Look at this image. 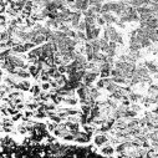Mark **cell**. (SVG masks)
I'll return each mask as SVG.
<instances>
[{"label":"cell","instance_id":"cell-1","mask_svg":"<svg viewBox=\"0 0 158 158\" xmlns=\"http://www.w3.org/2000/svg\"><path fill=\"white\" fill-rule=\"evenodd\" d=\"M98 77H100V73H97L95 71H86V75L83 76L82 81H83V83H85L86 86L92 87L93 83L98 80Z\"/></svg>","mask_w":158,"mask_h":158},{"label":"cell","instance_id":"cell-2","mask_svg":"<svg viewBox=\"0 0 158 158\" xmlns=\"http://www.w3.org/2000/svg\"><path fill=\"white\" fill-rule=\"evenodd\" d=\"M91 135H88L87 132L85 131H78L76 135H75V142L76 143H80V145H86L91 141Z\"/></svg>","mask_w":158,"mask_h":158},{"label":"cell","instance_id":"cell-3","mask_svg":"<svg viewBox=\"0 0 158 158\" xmlns=\"http://www.w3.org/2000/svg\"><path fill=\"white\" fill-rule=\"evenodd\" d=\"M110 141V136L105 135V133H97L93 137V145L97 146V147H102L103 145H106Z\"/></svg>","mask_w":158,"mask_h":158},{"label":"cell","instance_id":"cell-4","mask_svg":"<svg viewBox=\"0 0 158 158\" xmlns=\"http://www.w3.org/2000/svg\"><path fill=\"white\" fill-rule=\"evenodd\" d=\"M90 91H91V87H88L83 83L80 88L76 90V95L78 97V100H86V98L90 96Z\"/></svg>","mask_w":158,"mask_h":158},{"label":"cell","instance_id":"cell-5","mask_svg":"<svg viewBox=\"0 0 158 158\" xmlns=\"http://www.w3.org/2000/svg\"><path fill=\"white\" fill-rule=\"evenodd\" d=\"M115 152H116V148L115 146H112L111 143H106V145H103L102 148H101V151H100V154L102 156H113L115 154Z\"/></svg>","mask_w":158,"mask_h":158},{"label":"cell","instance_id":"cell-6","mask_svg":"<svg viewBox=\"0 0 158 158\" xmlns=\"http://www.w3.org/2000/svg\"><path fill=\"white\" fill-rule=\"evenodd\" d=\"M101 15H102L103 19H105L107 25H113V24H116L118 20H120V19L117 18V15H115L113 13H102Z\"/></svg>","mask_w":158,"mask_h":158},{"label":"cell","instance_id":"cell-7","mask_svg":"<svg viewBox=\"0 0 158 158\" xmlns=\"http://www.w3.org/2000/svg\"><path fill=\"white\" fill-rule=\"evenodd\" d=\"M145 66L148 68L151 75H154V73H158V63L156 61H152V60H146L145 61Z\"/></svg>","mask_w":158,"mask_h":158},{"label":"cell","instance_id":"cell-8","mask_svg":"<svg viewBox=\"0 0 158 158\" xmlns=\"http://www.w3.org/2000/svg\"><path fill=\"white\" fill-rule=\"evenodd\" d=\"M15 88H16V90L24 91V92H28V91H30V88H31V83L29 82L28 80H21L19 83H16Z\"/></svg>","mask_w":158,"mask_h":158},{"label":"cell","instance_id":"cell-9","mask_svg":"<svg viewBox=\"0 0 158 158\" xmlns=\"http://www.w3.org/2000/svg\"><path fill=\"white\" fill-rule=\"evenodd\" d=\"M15 75H18L19 77L21 78V80H28V78L32 77L31 73L29 72V70H24V68H16V73Z\"/></svg>","mask_w":158,"mask_h":158},{"label":"cell","instance_id":"cell-10","mask_svg":"<svg viewBox=\"0 0 158 158\" xmlns=\"http://www.w3.org/2000/svg\"><path fill=\"white\" fill-rule=\"evenodd\" d=\"M128 98H130L131 102H141V100L143 98V95H141L140 92L132 91V92L128 93Z\"/></svg>","mask_w":158,"mask_h":158},{"label":"cell","instance_id":"cell-11","mask_svg":"<svg viewBox=\"0 0 158 158\" xmlns=\"http://www.w3.org/2000/svg\"><path fill=\"white\" fill-rule=\"evenodd\" d=\"M32 42L35 44L36 46H41V45H44V44L46 42V36L42 35V34H37V35L35 36V39L32 40Z\"/></svg>","mask_w":158,"mask_h":158},{"label":"cell","instance_id":"cell-12","mask_svg":"<svg viewBox=\"0 0 158 158\" xmlns=\"http://www.w3.org/2000/svg\"><path fill=\"white\" fill-rule=\"evenodd\" d=\"M78 102H80V100H78V98H76V96H75V97H65V100H63V103H65V105L71 106V107L76 106Z\"/></svg>","mask_w":158,"mask_h":158},{"label":"cell","instance_id":"cell-13","mask_svg":"<svg viewBox=\"0 0 158 158\" xmlns=\"http://www.w3.org/2000/svg\"><path fill=\"white\" fill-rule=\"evenodd\" d=\"M156 93H158V83L153 82L152 85H150L147 87V95L148 96H153V95H156Z\"/></svg>","mask_w":158,"mask_h":158},{"label":"cell","instance_id":"cell-14","mask_svg":"<svg viewBox=\"0 0 158 158\" xmlns=\"http://www.w3.org/2000/svg\"><path fill=\"white\" fill-rule=\"evenodd\" d=\"M90 96H91L92 98H95V100L97 101L98 98L101 97V92H100V90H98L96 86H92V87H91V91H90Z\"/></svg>","mask_w":158,"mask_h":158},{"label":"cell","instance_id":"cell-15","mask_svg":"<svg viewBox=\"0 0 158 158\" xmlns=\"http://www.w3.org/2000/svg\"><path fill=\"white\" fill-rule=\"evenodd\" d=\"M118 87H120V85H117L116 82H111V83H108V85L106 86L105 90L108 92V93H112V92H115L118 90Z\"/></svg>","mask_w":158,"mask_h":158},{"label":"cell","instance_id":"cell-16","mask_svg":"<svg viewBox=\"0 0 158 158\" xmlns=\"http://www.w3.org/2000/svg\"><path fill=\"white\" fill-rule=\"evenodd\" d=\"M115 148H116V153H123V152L128 151V147H127V145H126V142L118 143V145H117Z\"/></svg>","mask_w":158,"mask_h":158},{"label":"cell","instance_id":"cell-17","mask_svg":"<svg viewBox=\"0 0 158 158\" xmlns=\"http://www.w3.org/2000/svg\"><path fill=\"white\" fill-rule=\"evenodd\" d=\"M90 44L93 47V52H100L101 51V46H100V40L98 39H93L90 41Z\"/></svg>","mask_w":158,"mask_h":158},{"label":"cell","instance_id":"cell-18","mask_svg":"<svg viewBox=\"0 0 158 158\" xmlns=\"http://www.w3.org/2000/svg\"><path fill=\"white\" fill-rule=\"evenodd\" d=\"M137 115H138V112L133 111L132 108H128V110L125 112V116H123V118H127V120H131V118H135V117H137Z\"/></svg>","mask_w":158,"mask_h":158},{"label":"cell","instance_id":"cell-19","mask_svg":"<svg viewBox=\"0 0 158 158\" xmlns=\"http://www.w3.org/2000/svg\"><path fill=\"white\" fill-rule=\"evenodd\" d=\"M76 40L78 42H86L87 39H86V32L85 31H80L77 30V34H76Z\"/></svg>","mask_w":158,"mask_h":158},{"label":"cell","instance_id":"cell-20","mask_svg":"<svg viewBox=\"0 0 158 158\" xmlns=\"http://www.w3.org/2000/svg\"><path fill=\"white\" fill-rule=\"evenodd\" d=\"M111 10H112V0H111V1H107V3H103L102 4L101 14L102 13H111Z\"/></svg>","mask_w":158,"mask_h":158},{"label":"cell","instance_id":"cell-21","mask_svg":"<svg viewBox=\"0 0 158 158\" xmlns=\"http://www.w3.org/2000/svg\"><path fill=\"white\" fill-rule=\"evenodd\" d=\"M41 91H42V88H41V86H39V85H34V86H31V88H30V92L32 93L34 97H36V96L40 95Z\"/></svg>","mask_w":158,"mask_h":158},{"label":"cell","instance_id":"cell-22","mask_svg":"<svg viewBox=\"0 0 158 158\" xmlns=\"http://www.w3.org/2000/svg\"><path fill=\"white\" fill-rule=\"evenodd\" d=\"M152 45H153V42H152L148 37H143L142 40H141V46H142V49H148V47H151Z\"/></svg>","mask_w":158,"mask_h":158},{"label":"cell","instance_id":"cell-23","mask_svg":"<svg viewBox=\"0 0 158 158\" xmlns=\"http://www.w3.org/2000/svg\"><path fill=\"white\" fill-rule=\"evenodd\" d=\"M96 19L97 18H95V16H85V18H83V20H85L86 25H97V24H96Z\"/></svg>","mask_w":158,"mask_h":158},{"label":"cell","instance_id":"cell-24","mask_svg":"<svg viewBox=\"0 0 158 158\" xmlns=\"http://www.w3.org/2000/svg\"><path fill=\"white\" fill-rule=\"evenodd\" d=\"M91 106H88L87 103H83V105H81V112L83 113V115H87V116H90V113H91Z\"/></svg>","mask_w":158,"mask_h":158},{"label":"cell","instance_id":"cell-25","mask_svg":"<svg viewBox=\"0 0 158 158\" xmlns=\"http://www.w3.org/2000/svg\"><path fill=\"white\" fill-rule=\"evenodd\" d=\"M106 101H107V105H108V106H110V107L112 108V110H116V108L118 107V103H117L118 101H116V100H113V98H110V97H108V98H107V100H106Z\"/></svg>","mask_w":158,"mask_h":158},{"label":"cell","instance_id":"cell-26","mask_svg":"<svg viewBox=\"0 0 158 158\" xmlns=\"http://www.w3.org/2000/svg\"><path fill=\"white\" fill-rule=\"evenodd\" d=\"M95 86L98 88V90H103V88L106 87V83H105V80L101 77V78H98V80L95 82Z\"/></svg>","mask_w":158,"mask_h":158},{"label":"cell","instance_id":"cell-27","mask_svg":"<svg viewBox=\"0 0 158 158\" xmlns=\"http://www.w3.org/2000/svg\"><path fill=\"white\" fill-rule=\"evenodd\" d=\"M34 117L37 118V120H42V118L47 117V112H41V111H34Z\"/></svg>","mask_w":158,"mask_h":158},{"label":"cell","instance_id":"cell-28","mask_svg":"<svg viewBox=\"0 0 158 158\" xmlns=\"http://www.w3.org/2000/svg\"><path fill=\"white\" fill-rule=\"evenodd\" d=\"M96 24H97L98 26H101V28H102V26L105 28V26L107 25V23L105 21V19L102 18V15H98V16H97V19H96Z\"/></svg>","mask_w":158,"mask_h":158},{"label":"cell","instance_id":"cell-29","mask_svg":"<svg viewBox=\"0 0 158 158\" xmlns=\"http://www.w3.org/2000/svg\"><path fill=\"white\" fill-rule=\"evenodd\" d=\"M36 45L34 44L32 41H28V42H24V47H25V50H26V52H29L30 50H32L34 47H35Z\"/></svg>","mask_w":158,"mask_h":158},{"label":"cell","instance_id":"cell-30","mask_svg":"<svg viewBox=\"0 0 158 158\" xmlns=\"http://www.w3.org/2000/svg\"><path fill=\"white\" fill-rule=\"evenodd\" d=\"M62 140L66 141V142H72V141H75V136H73L71 132H68V133H66V135L62 137Z\"/></svg>","mask_w":158,"mask_h":158},{"label":"cell","instance_id":"cell-31","mask_svg":"<svg viewBox=\"0 0 158 158\" xmlns=\"http://www.w3.org/2000/svg\"><path fill=\"white\" fill-rule=\"evenodd\" d=\"M10 37H11V36H10V34L8 32L6 29H5V30H1V41H5V42H6Z\"/></svg>","mask_w":158,"mask_h":158},{"label":"cell","instance_id":"cell-32","mask_svg":"<svg viewBox=\"0 0 158 158\" xmlns=\"http://www.w3.org/2000/svg\"><path fill=\"white\" fill-rule=\"evenodd\" d=\"M130 108H132L133 111H136V112H138V113H140V112L142 111L141 105H138L137 102H132V103H131V106H130Z\"/></svg>","mask_w":158,"mask_h":158},{"label":"cell","instance_id":"cell-33","mask_svg":"<svg viewBox=\"0 0 158 158\" xmlns=\"http://www.w3.org/2000/svg\"><path fill=\"white\" fill-rule=\"evenodd\" d=\"M57 70H59V72H60V73H62V75H66V73H67V65H65V63L59 65Z\"/></svg>","mask_w":158,"mask_h":158},{"label":"cell","instance_id":"cell-34","mask_svg":"<svg viewBox=\"0 0 158 158\" xmlns=\"http://www.w3.org/2000/svg\"><path fill=\"white\" fill-rule=\"evenodd\" d=\"M23 117H24V115H23V113H21L20 111H19L18 113H15L14 116H11V118H13V121H14V122H18V121L23 120Z\"/></svg>","mask_w":158,"mask_h":158},{"label":"cell","instance_id":"cell-35","mask_svg":"<svg viewBox=\"0 0 158 158\" xmlns=\"http://www.w3.org/2000/svg\"><path fill=\"white\" fill-rule=\"evenodd\" d=\"M86 23H85V20H83V19H82V20L80 21V23H78V26H77V30H80V31H86Z\"/></svg>","mask_w":158,"mask_h":158},{"label":"cell","instance_id":"cell-36","mask_svg":"<svg viewBox=\"0 0 158 158\" xmlns=\"http://www.w3.org/2000/svg\"><path fill=\"white\" fill-rule=\"evenodd\" d=\"M76 34H77V30H75V29H70V30L66 32V35H67V37L76 39Z\"/></svg>","mask_w":158,"mask_h":158},{"label":"cell","instance_id":"cell-37","mask_svg":"<svg viewBox=\"0 0 158 158\" xmlns=\"http://www.w3.org/2000/svg\"><path fill=\"white\" fill-rule=\"evenodd\" d=\"M41 88H42V91H50V88H51L50 81H49V82H42L41 83Z\"/></svg>","mask_w":158,"mask_h":158},{"label":"cell","instance_id":"cell-38","mask_svg":"<svg viewBox=\"0 0 158 158\" xmlns=\"http://www.w3.org/2000/svg\"><path fill=\"white\" fill-rule=\"evenodd\" d=\"M56 127H57V123H55V122L47 123V131L49 132H54V131L56 130Z\"/></svg>","mask_w":158,"mask_h":158},{"label":"cell","instance_id":"cell-39","mask_svg":"<svg viewBox=\"0 0 158 158\" xmlns=\"http://www.w3.org/2000/svg\"><path fill=\"white\" fill-rule=\"evenodd\" d=\"M116 42L118 44V45H123V44H125V41H123V36H122V34H121V32L118 34V36H117V40H116Z\"/></svg>","mask_w":158,"mask_h":158},{"label":"cell","instance_id":"cell-40","mask_svg":"<svg viewBox=\"0 0 158 158\" xmlns=\"http://www.w3.org/2000/svg\"><path fill=\"white\" fill-rule=\"evenodd\" d=\"M116 25H117V28H120V29H126L127 24L123 23V21H121V20H118V21L116 23Z\"/></svg>","mask_w":158,"mask_h":158},{"label":"cell","instance_id":"cell-41","mask_svg":"<svg viewBox=\"0 0 158 158\" xmlns=\"http://www.w3.org/2000/svg\"><path fill=\"white\" fill-rule=\"evenodd\" d=\"M16 108H18L19 111H21L23 108H25V105H24L23 102H20V103H18V105H16Z\"/></svg>","mask_w":158,"mask_h":158},{"label":"cell","instance_id":"cell-42","mask_svg":"<svg viewBox=\"0 0 158 158\" xmlns=\"http://www.w3.org/2000/svg\"><path fill=\"white\" fill-rule=\"evenodd\" d=\"M152 112L154 113V115H158V105H156V107L152 110Z\"/></svg>","mask_w":158,"mask_h":158},{"label":"cell","instance_id":"cell-43","mask_svg":"<svg viewBox=\"0 0 158 158\" xmlns=\"http://www.w3.org/2000/svg\"><path fill=\"white\" fill-rule=\"evenodd\" d=\"M75 1H76V0H67V4H68V5H70V4H73Z\"/></svg>","mask_w":158,"mask_h":158},{"label":"cell","instance_id":"cell-44","mask_svg":"<svg viewBox=\"0 0 158 158\" xmlns=\"http://www.w3.org/2000/svg\"><path fill=\"white\" fill-rule=\"evenodd\" d=\"M102 3H107V1H111V0H101Z\"/></svg>","mask_w":158,"mask_h":158}]
</instances>
